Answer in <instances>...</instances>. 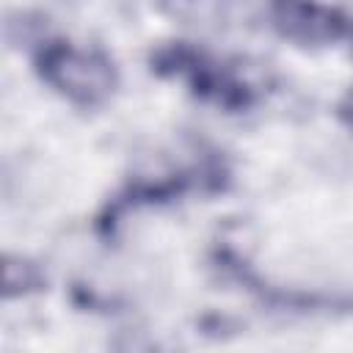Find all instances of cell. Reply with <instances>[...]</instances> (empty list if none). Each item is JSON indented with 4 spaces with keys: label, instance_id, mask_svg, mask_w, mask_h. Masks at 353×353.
Listing matches in <instances>:
<instances>
[{
    "label": "cell",
    "instance_id": "cell-5",
    "mask_svg": "<svg viewBox=\"0 0 353 353\" xmlns=\"http://www.w3.org/2000/svg\"><path fill=\"white\" fill-rule=\"evenodd\" d=\"M339 116H342V121L353 130V88L345 94V99L339 102Z\"/></svg>",
    "mask_w": 353,
    "mask_h": 353
},
{
    "label": "cell",
    "instance_id": "cell-6",
    "mask_svg": "<svg viewBox=\"0 0 353 353\" xmlns=\"http://www.w3.org/2000/svg\"><path fill=\"white\" fill-rule=\"evenodd\" d=\"M347 36H350V41H353V17H350V25H347ZM353 47V44H350Z\"/></svg>",
    "mask_w": 353,
    "mask_h": 353
},
{
    "label": "cell",
    "instance_id": "cell-3",
    "mask_svg": "<svg viewBox=\"0 0 353 353\" xmlns=\"http://www.w3.org/2000/svg\"><path fill=\"white\" fill-rule=\"evenodd\" d=\"M44 284L39 268L22 256H6V265H3V292L6 298H14V295H25L30 290H39Z\"/></svg>",
    "mask_w": 353,
    "mask_h": 353
},
{
    "label": "cell",
    "instance_id": "cell-4",
    "mask_svg": "<svg viewBox=\"0 0 353 353\" xmlns=\"http://www.w3.org/2000/svg\"><path fill=\"white\" fill-rule=\"evenodd\" d=\"M163 3H168L174 8V14L188 17V14H199V8H204V6L218 8L221 3H232V0H163Z\"/></svg>",
    "mask_w": 353,
    "mask_h": 353
},
{
    "label": "cell",
    "instance_id": "cell-1",
    "mask_svg": "<svg viewBox=\"0 0 353 353\" xmlns=\"http://www.w3.org/2000/svg\"><path fill=\"white\" fill-rule=\"evenodd\" d=\"M36 72L47 85L74 105H102L116 88L113 61L99 50H80L69 41H50L36 55Z\"/></svg>",
    "mask_w": 353,
    "mask_h": 353
},
{
    "label": "cell",
    "instance_id": "cell-2",
    "mask_svg": "<svg viewBox=\"0 0 353 353\" xmlns=\"http://www.w3.org/2000/svg\"><path fill=\"white\" fill-rule=\"evenodd\" d=\"M270 22L301 47H325L347 36L350 17L317 0H270Z\"/></svg>",
    "mask_w": 353,
    "mask_h": 353
}]
</instances>
